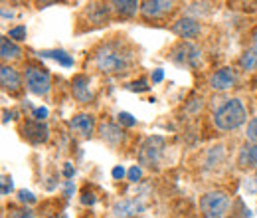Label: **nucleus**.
Wrapping results in <instances>:
<instances>
[{"instance_id":"4468645a","label":"nucleus","mask_w":257,"mask_h":218,"mask_svg":"<svg viewBox=\"0 0 257 218\" xmlns=\"http://www.w3.org/2000/svg\"><path fill=\"white\" fill-rule=\"evenodd\" d=\"M69 129L75 135L87 139V137H91L95 133V117L89 115V113H77V115H73L69 119Z\"/></svg>"},{"instance_id":"20e7f679","label":"nucleus","mask_w":257,"mask_h":218,"mask_svg":"<svg viewBox=\"0 0 257 218\" xmlns=\"http://www.w3.org/2000/svg\"><path fill=\"white\" fill-rule=\"evenodd\" d=\"M164 149H166V141L161 135H151L143 141V145L139 147V153H137V159H139V165L141 167H159L164 157Z\"/></svg>"},{"instance_id":"393cba45","label":"nucleus","mask_w":257,"mask_h":218,"mask_svg":"<svg viewBox=\"0 0 257 218\" xmlns=\"http://www.w3.org/2000/svg\"><path fill=\"white\" fill-rule=\"evenodd\" d=\"M245 137L249 139V143H257V115L247 123V129H245Z\"/></svg>"},{"instance_id":"f257e3e1","label":"nucleus","mask_w":257,"mask_h":218,"mask_svg":"<svg viewBox=\"0 0 257 218\" xmlns=\"http://www.w3.org/2000/svg\"><path fill=\"white\" fill-rule=\"evenodd\" d=\"M133 50L121 40L105 42L93 52V63L101 74L123 76L133 67Z\"/></svg>"},{"instance_id":"423d86ee","label":"nucleus","mask_w":257,"mask_h":218,"mask_svg":"<svg viewBox=\"0 0 257 218\" xmlns=\"http://www.w3.org/2000/svg\"><path fill=\"white\" fill-rule=\"evenodd\" d=\"M170 60L176 65L196 69L202 65V50L192 42H178L170 50Z\"/></svg>"},{"instance_id":"dca6fc26","label":"nucleus","mask_w":257,"mask_h":218,"mask_svg":"<svg viewBox=\"0 0 257 218\" xmlns=\"http://www.w3.org/2000/svg\"><path fill=\"white\" fill-rule=\"evenodd\" d=\"M111 12L119 18H133L137 12H141V2L137 0H113L109 2Z\"/></svg>"},{"instance_id":"ea45409f","label":"nucleus","mask_w":257,"mask_h":218,"mask_svg":"<svg viewBox=\"0 0 257 218\" xmlns=\"http://www.w3.org/2000/svg\"><path fill=\"white\" fill-rule=\"evenodd\" d=\"M253 86H257V76L253 78Z\"/></svg>"},{"instance_id":"f03ea898","label":"nucleus","mask_w":257,"mask_h":218,"mask_svg":"<svg viewBox=\"0 0 257 218\" xmlns=\"http://www.w3.org/2000/svg\"><path fill=\"white\" fill-rule=\"evenodd\" d=\"M212 121L216 125V129H220L224 133L235 131L247 121V109H245V105L239 97H229V99H224L218 105V109L214 111Z\"/></svg>"},{"instance_id":"2f4dec72","label":"nucleus","mask_w":257,"mask_h":218,"mask_svg":"<svg viewBox=\"0 0 257 218\" xmlns=\"http://www.w3.org/2000/svg\"><path fill=\"white\" fill-rule=\"evenodd\" d=\"M12 188H14L12 179H10V177H2V194H4V196H6V194H10V192H12Z\"/></svg>"},{"instance_id":"0eeeda50","label":"nucleus","mask_w":257,"mask_h":218,"mask_svg":"<svg viewBox=\"0 0 257 218\" xmlns=\"http://www.w3.org/2000/svg\"><path fill=\"white\" fill-rule=\"evenodd\" d=\"M147 208V202L143 196H128V198H119L111 206L113 218H139Z\"/></svg>"},{"instance_id":"7c9ffc66","label":"nucleus","mask_w":257,"mask_h":218,"mask_svg":"<svg viewBox=\"0 0 257 218\" xmlns=\"http://www.w3.org/2000/svg\"><path fill=\"white\" fill-rule=\"evenodd\" d=\"M32 117L36 121H46V117H48V107H34L32 109Z\"/></svg>"},{"instance_id":"a211bd4d","label":"nucleus","mask_w":257,"mask_h":218,"mask_svg":"<svg viewBox=\"0 0 257 218\" xmlns=\"http://www.w3.org/2000/svg\"><path fill=\"white\" fill-rule=\"evenodd\" d=\"M0 56H2L4 62H8V60H10V62H12V60H20V58H22V48L6 36V38L0 40Z\"/></svg>"},{"instance_id":"f8f14e48","label":"nucleus","mask_w":257,"mask_h":218,"mask_svg":"<svg viewBox=\"0 0 257 218\" xmlns=\"http://www.w3.org/2000/svg\"><path fill=\"white\" fill-rule=\"evenodd\" d=\"M71 94L75 101L79 103H91L93 101V90H91V80L87 74H77L71 80Z\"/></svg>"},{"instance_id":"4c0bfd02","label":"nucleus","mask_w":257,"mask_h":218,"mask_svg":"<svg viewBox=\"0 0 257 218\" xmlns=\"http://www.w3.org/2000/svg\"><path fill=\"white\" fill-rule=\"evenodd\" d=\"M251 40H253V44L257 46V28L253 32H251Z\"/></svg>"},{"instance_id":"b1692460","label":"nucleus","mask_w":257,"mask_h":218,"mask_svg":"<svg viewBox=\"0 0 257 218\" xmlns=\"http://www.w3.org/2000/svg\"><path fill=\"white\" fill-rule=\"evenodd\" d=\"M131 92H137V94H143V92H149V82L147 80H137V82H131L127 86Z\"/></svg>"},{"instance_id":"bb28decb","label":"nucleus","mask_w":257,"mask_h":218,"mask_svg":"<svg viewBox=\"0 0 257 218\" xmlns=\"http://www.w3.org/2000/svg\"><path fill=\"white\" fill-rule=\"evenodd\" d=\"M127 177H128V181H131V183H139V181H141V177H143V169H141L139 165H133V167L128 169Z\"/></svg>"},{"instance_id":"9d476101","label":"nucleus","mask_w":257,"mask_h":218,"mask_svg":"<svg viewBox=\"0 0 257 218\" xmlns=\"http://www.w3.org/2000/svg\"><path fill=\"white\" fill-rule=\"evenodd\" d=\"M235 84H237V71L233 67H220L208 80V86L214 92H227V90L235 88Z\"/></svg>"},{"instance_id":"f3484780","label":"nucleus","mask_w":257,"mask_h":218,"mask_svg":"<svg viewBox=\"0 0 257 218\" xmlns=\"http://www.w3.org/2000/svg\"><path fill=\"white\" fill-rule=\"evenodd\" d=\"M239 169H257V143H245L237 153Z\"/></svg>"},{"instance_id":"5701e85b","label":"nucleus","mask_w":257,"mask_h":218,"mask_svg":"<svg viewBox=\"0 0 257 218\" xmlns=\"http://www.w3.org/2000/svg\"><path fill=\"white\" fill-rule=\"evenodd\" d=\"M117 123L121 125V127H135L137 125V119L128 113V111H121V113H117Z\"/></svg>"},{"instance_id":"39448f33","label":"nucleus","mask_w":257,"mask_h":218,"mask_svg":"<svg viewBox=\"0 0 257 218\" xmlns=\"http://www.w3.org/2000/svg\"><path fill=\"white\" fill-rule=\"evenodd\" d=\"M24 84L28 88V92L34 95H48L52 90V76L46 67L28 63L24 69Z\"/></svg>"},{"instance_id":"9b49d317","label":"nucleus","mask_w":257,"mask_h":218,"mask_svg":"<svg viewBox=\"0 0 257 218\" xmlns=\"http://www.w3.org/2000/svg\"><path fill=\"white\" fill-rule=\"evenodd\" d=\"M22 137L32 143V145H42L50 139V127L42 121L36 119H28L26 123L22 125Z\"/></svg>"},{"instance_id":"e433bc0d","label":"nucleus","mask_w":257,"mask_h":218,"mask_svg":"<svg viewBox=\"0 0 257 218\" xmlns=\"http://www.w3.org/2000/svg\"><path fill=\"white\" fill-rule=\"evenodd\" d=\"M12 16H14V12H12V10L8 12L6 8H2V18H4V20H6V18H12Z\"/></svg>"},{"instance_id":"c85d7f7f","label":"nucleus","mask_w":257,"mask_h":218,"mask_svg":"<svg viewBox=\"0 0 257 218\" xmlns=\"http://www.w3.org/2000/svg\"><path fill=\"white\" fill-rule=\"evenodd\" d=\"M18 200L24 202V204H26V202H28V204H34V202H36V196H34L30 190L20 188V190H18Z\"/></svg>"},{"instance_id":"6e6552de","label":"nucleus","mask_w":257,"mask_h":218,"mask_svg":"<svg viewBox=\"0 0 257 218\" xmlns=\"http://www.w3.org/2000/svg\"><path fill=\"white\" fill-rule=\"evenodd\" d=\"M174 6L172 0H145L141 2V16L145 20H161L174 10Z\"/></svg>"},{"instance_id":"a878e982","label":"nucleus","mask_w":257,"mask_h":218,"mask_svg":"<svg viewBox=\"0 0 257 218\" xmlns=\"http://www.w3.org/2000/svg\"><path fill=\"white\" fill-rule=\"evenodd\" d=\"M97 202V196L93 190H87V188H83V192H81V204H85V206H91V204H95Z\"/></svg>"},{"instance_id":"4be33fe9","label":"nucleus","mask_w":257,"mask_h":218,"mask_svg":"<svg viewBox=\"0 0 257 218\" xmlns=\"http://www.w3.org/2000/svg\"><path fill=\"white\" fill-rule=\"evenodd\" d=\"M26 36H28L26 26H14V28H10V32H8V38L12 42H22V40H26Z\"/></svg>"},{"instance_id":"58836bf2","label":"nucleus","mask_w":257,"mask_h":218,"mask_svg":"<svg viewBox=\"0 0 257 218\" xmlns=\"http://www.w3.org/2000/svg\"><path fill=\"white\" fill-rule=\"evenodd\" d=\"M56 218H67V214H65V212H62V214H58Z\"/></svg>"},{"instance_id":"aec40b11","label":"nucleus","mask_w":257,"mask_h":218,"mask_svg":"<svg viewBox=\"0 0 257 218\" xmlns=\"http://www.w3.org/2000/svg\"><path fill=\"white\" fill-rule=\"evenodd\" d=\"M239 67L245 71H255L257 69V46L253 44L251 48L243 50V54L239 56Z\"/></svg>"},{"instance_id":"ddd939ff","label":"nucleus","mask_w":257,"mask_h":218,"mask_svg":"<svg viewBox=\"0 0 257 218\" xmlns=\"http://www.w3.org/2000/svg\"><path fill=\"white\" fill-rule=\"evenodd\" d=\"M0 82H2V90L12 95L20 94V90H22V76L18 74V69H14L8 63H4L0 67Z\"/></svg>"},{"instance_id":"a19ab883","label":"nucleus","mask_w":257,"mask_h":218,"mask_svg":"<svg viewBox=\"0 0 257 218\" xmlns=\"http://www.w3.org/2000/svg\"><path fill=\"white\" fill-rule=\"evenodd\" d=\"M139 218H145V216H139Z\"/></svg>"},{"instance_id":"c756f323","label":"nucleus","mask_w":257,"mask_h":218,"mask_svg":"<svg viewBox=\"0 0 257 218\" xmlns=\"http://www.w3.org/2000/svg\"><path fill=\"white\" fill-rule=\"evenodd\" d=\"M202 107H204V101H202V97H200V99H198V97H194V99H190V103L186 105V111L194 115V113H198Z\"/></svg>"},{"instance_id":"1a4fd4ad","label":"nucleus","mask_w":257,"mask_h":218,"mask_svg":"<svg viewBox=\"0 0 257 218\" xmlns=\"http://www.w3.org/2000/svg\"><path fill=\"white\" fill-rule=\"evenodd\" d=\"M170 30L174 32L178 38H182V42H190V40L198 38L202 34V24L194 16H182L170 26Z\"/></svg>"},{"instance_id":"412c9836","label":"nucleus","mask_w":257,"mask_h":218,"mask_svg":"<svg viewBox=\"0 0 257 218\" xmlns=\"http://www.w3.org/2000/svg\"><path fill=\"white\" fill-rule=\"evenodd\" d=\"M6 218H36V214L28 206H18V208H10Z\"/></svg>"},{"instance_id":"c9c22d12","label":"nucleus","mask_w":257,"mask_h":218,"mask_svg":"<svg viewBox=\"0 0 257 218\" xmlns=\"http://www.w3.org/2000/svg\"><path fill=\"white\" fill-rule=\"evenodd\" d=\"M73 173H75V169L71 167V163H65V167H64V175H65V179L69 181L71 177H73Z\"/></svg>"},{"instance_id":"7ed1b4c3","label":"nucleus","mask_w":257,"mask_h":218,"mask_svg":"<svg viewBox=\"0 0 257 218\" xmlns=\"http://www.w3.org/2000/svg\"><path fill=\"white\" fill-rule=\"evenodd\" d=\"M231 208V198L225 190H208L200 198V210L204 218H225Z\"/></svg>"},{"instance_id":"cd10ccee","label":"nucleus","mask_w":257,"mask_h":218,"mask_svg":"<svg viewBox=\"0 0 257 218\" xmlns=\"http://www.w3.org/2000/svg\"><path fill=\"white\" fill-rule=\"evenodd\" d=\"M243 190L247 194H257V177H247L243 181Z\"/></svg>"},{"instance_id":"6ab92c4d","label":"nucleus","mask_w":257,"mask_h":218,"mask_svg":"<svg viewBox=\"0 0 257 218\" xmlns=\"http://www.w3.org/2000/svg\"><path fill=\"white\" fill-rule=\"evenodd\" d=\"M38 56L40 58L56 60V62L60 63V65H64V67H71L73 65V58L65 50H42V52H38Z\"/></svg>"},{"instance_id":"473e14b6","label":"nucleus","mask_w":257,"mask_h":218,"mask_svg":"<svg viewBox=\"0 0 257 218\" xmlns=\"http://www.w3.org/2000/svg\"><path fill=\"white\" fill-rule=\"evenodd\" d=\"M111 175H113V179H115V181H121V179L127 175V171H125L121 165H117V167L113 169V173H111Z\"/></svg>"},{"instance_id":"2eb2a0df","label":"nucleus","mask_w":257,"mask_h":218,"mask_svg":"<svg viewBox=\"0 0 257 218\" xmlns=\"http://www.w3.org/2000/svg\"><path fill=\"white\" fill-rule=\"evenodd\" d=\"M99 135H101V139H103L105 143H109V145H119V143H123V139H125L123 127L117 123H111V121L99 125Z\"/></svg>"},{"instance_id":"f704fd0d","label":"nucleus","mask_w":257,"mask_h":218,"mask_svg":"<svg viewBox=\"0 0 257 218\" xmlns=\"http://www.w3.org/2000/svg\"><path fill=\"white\" fill-rule=\"evenodd\" d=\"M73 190H75V187H73V181H65V187H64L65 198H69V196L73 194Z\"/></svg>"},{"instance_id":"72a5a7b5","label":"nucleus","mask_w":257,"mask_h":218,"mask_svg":"<svg viewBox=\"0 0 257 218\" xmlns=\"http://www.w3.org/2000/svg\"><path fill=\"white\" fill-rule=\"evenodd\" d=\"M162 78H164V71H162L161 67H157L155 71H153V76H151V80H153V84H161Z\"/></svg>"}]
</instances>
